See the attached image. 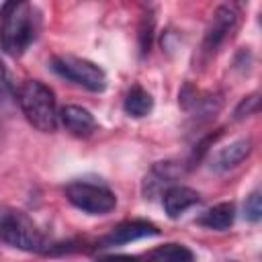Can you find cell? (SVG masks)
Returning a JSON list of instances; mask_svg holds the SVG:
<instances>
[{
  "instance_id": "1",
  "label": "cell",
  "mask_w": 262,
  "mask_h": 262,
  "mask_svg": "<svg viewBox=\"0 0 262 262\" xmlns=\"http://www.w3.org/2000/svg\"><path fill=\"white\" fill-rule=\"evenodd\" d=\"M37 16L29 2H10L2 6V29H0V45L2 49L18 57L35 39Z\"/></svg>"
},
{
  "instance_id": "2",
  "label": "cell",
  "mask_w": 262,
  "mask_h": 262,
  "mask_svg": "<svg viewBox=\"0 0 262 262\" xmlns=\"http://www.w3.org/2000/svg\"><path fill=\"white\" fill-rule=\"evenodd\" d=\"M16 100L20 104L23 115L27 121L43 131V133H53L57 127V104L53 90L45 86L39 80H29L16 90Z\"/></svg>"
},
{
  "instance_id": "3",
  "label": "cell",
  "mask_w": 262,
  "mask_h": 262,
  "mask_svg": "<svg viewBox=\"0 0 262 262\" xmlns=\"http://www.w3.org/2000/svg\"><path fill=\"white\" fill-rule=\"evenodd\" d=\"M0 239L25 252H49L51 246L37 225L20 211L0 209Z\"/></svg>"
},
{
  "instance_id": "4",
  "label": "cell",
  "mask_w": 262,
  "mask_h": 262,
  "mask_svg": "<svg viewBox=\"0 0 262 262\" xmlns=\"http://www.w3.org/2000/svg\"><path fill=\"white\" fill-rule=\"evenodd\" d=\"M51 70L74 82L80 84L92 92H100L106 88V74L102 72V68H98L96 63L84 59V57H76V55H55L51 59Z\"/></svg>"
},
{
  "instance_id": "5",
  "label": "cell",
  "mask_w": 262,
  "mask_h": 262,
  "mask_svg": "<svg viewBox=\"0 0 262 262\" xmlns=\"http://www.w3.org/2000/svg\"><path fill=\"white\" fill-rule=\"evenodd\" d=\"M66 196L76 209L88 215H106L117 207L115 192L108 190L106 186L92 182H82V180L70 182L66 186Z\"/></svg>"
},
{
  "instance_id": "6",
  "label": "cell",
  "mask_w": 262,
  "mask_h": 262,
  "mask_svg": "<svg viewBox=\"0 0 262 262\" xmlns=\"http://www.w3.org/2000/svg\"><path fill=\"white\" fill-rule=\"evenodd\" d=\"M239 23V12L235 6L231 4H223L213 12V18L209 23V29L205 33V41H203V51L207 55H213L223 43L225 39L235 31Z\"/></svg>"
},
{
  "instance_id": "7",
  "label": "cell",
  "mask_w": 262,
  "mask_h": 262,
  "mask_svg": "<svg viewBox=\"0 0 262 262\" xmlns=\"http://www.w3.org/2000/svg\"><path fill=\"white\" fill-rule=\"evenodd\" d=\"M158 233H160V229L154 223H149L145 219H131V221H123L108 235H104L100 239V246L106 248V246L129 244V242H135V239H141L147 235H158Z\"/></svg>"
},
{
  "instance_id": "8",
  "label": "cell",
  "mask_w": 262,
  "mask_h": 262,
  "mask_svg": "<svg viewBox=\"0 0 262 262\" xmlns=\"http://www.w3.org/2000/svg\"><path fill=\"white\" fill-rule=\"evenodd\" d=\"M57 121H61V125L76 137H86L96 129V119L92 117V113L76 104H66L57 113Z\"/></svg>"
},
{
  "instance_id": "9",
  "label": "cell",
  "mask_w": 262,
  "mask_h": 262,
  "mask_svg": "<svg viewBox=\"0 0 262 262\" xmlns=\"http://www.w3.org/2000/svg\"><path fill=\"white\" fill-rule=\"evenodd\" d=\"M250 151H252V139H248V137L246 139H235L229 145L221 147L213 156L211 170H215V172H227V170L239 166L250 156Z\"/></svg>"
},
{
  "instance_id": "10",
  "label": "cell",
  "mask_w": 262,
  "mask_h": 262,
  "mask_svg": "<svg viewBox=\"0 0 262 262\" xmlns=\"http://www.w3.org/2000/svg\"><path fill=\"white\" fill-rule=\"evenodd\" d=\"M180 174H182V168L176 166L174 162H158V164L151 168V172L145 176V182H143V194H145V199H147V196L151 199V196L158 194L160 190L174 186L172 182H174Z\"/></svg>"
},
{
  "instance_id": "11",
  "label": "cell",
  "mask_w": 262,
  "mask_h": 262,
  "mask_svg": "<svg viewBox=\"0 0 262 262\" xmlns=\"http://www.w3.org/2000/svg\"><path fill=\"white\" fill-rule=\"evenodd\" d=\"M196 203H199V192L192 190V188H188V186H182V184H174V186L166 188V192L162 196L164 211L172 219L180 217L186 209H190Z\"/></svg>"
},
{
  "instance_id": "12",
  "label": "cell",
  "mask_w": 262,
  "mask_h": 262,
  "mask_svg": "<svg viewBox=\"0 0 262 262\" xmlns=\"http://www.w3.org/2000/svg\"><path fill=\"white\" fill-rule=\"evenodd\" d=\"M233 219H235L233 203H219L199 217V225L213 229V231H225L233 225Z\"/></svg>"
},
{
  "instance_id": "13",
  "label": "cell",
  "mask_w": 262,
  "mask_h": 262,
  "mask_svg": "<svg viewBox=\"0 0 262 262\" xmlns=\"http://www.w3.org/2000/svg\"><path fill=\"white\" fill-rule=\"evenodd\" d=\"M141 262H194V254L182 244H164L141 256Z\"/></svg>"
},
{
  "instance_id": "14",
  "label": "cell",
  "mask_w": 262,
  "mask_h": 262,
  "mask_svg": "<svg viewBox=\"0 0 262 262\" xmlns=\"http://www.w3.org/2000/svg\"><path fill=\"white\" fill-rule=\"evenodd\" d=\"M123 108H125V113H127L129 117L139 119V117H145V115L151 113V108H154V98H151V94H149L147 90H143L141 86H133V88L127 92V96H125Z\"/></svg>"
},
{
  "instance_id": "15",
  "label": "cell",
  "mask_w": 262,
  "mask_h": 262,
  "mask_svg": "<svg viewBox=\"0 0 262 262\" xmlns=\"http://www.w3.org/2000/svg\"><path fill=\"white\" fill-rule=\"evenodd\" d=\"M14 100H16V88H14V84H12L6 68L0 61V108L12 104Z\"/></svg>"
},
{
  "instance_id": "16",
  "label": "cell",
  "mask_w": 262,
  "mask_h": 262,
  "mask_svg": "<svg viewBox=\"0 0 262 262\" xmlns=\"http://www.w3.org/2000/svg\"><path fill=\"white\" fill-rule=\"evenodd\" d=\"M258 106H260V94L258 92H254L250 96H244L239 100V104L235 106V111H233V119L235 121H242V119H246L250 115H256L258 113Z\"/></svg>"
},
{
  "instance_id": "17",
  "label": "cell",
  "mask_w": 262,
  "mask_h": 262,
  "mask_svg": "<svg viewBox=\"0 0 262 262\" xmlns=\"http://www.w3.org/2000/svg\"><path fill=\"white\" fill-rule=\"evenodd\" d=\"M244 217L252 223L260 221L262 217V203H260V190H254L248 194L246 203H244Z\"/></svg>"
},
{
  "instance_id": "18",
  "label": "cell",
  "mask_w": 262,
  "mask_h": 262,
  "mask_svg": "<svg viewBox=\"0 0 262 262\" xmlns=\"http://www.w3.org/2000/svg\"><path fill=\"white\" fill-rule=\"evenodd\" d=\"M151 37H154V16L145 14L143 20H141V27H139V49H141V55H145L149 51Z\"/></svg>"
},
{
  "instance_id": "19",
  "label": "cell",
  "mask_w": 262,
  "mask_h": 262,
  "mask_svg": "<svg viewBox=\"0 0 262 262\" xmlns=\"http://www.w3.org/2000/svg\"><path fill=\"white\" fill-rule=\"evenodd\" d=\"M96 262H141V256H129V254H113V256H102Z\"/></svg>"
},
{
  "instance_id": "20",
  "label": "cell",
  "mask_w": 262,
  "mask_h": 262,
  "mask_svg": "<svg viewBox=\"0 0 262 262\" xmlns=\"http://www.w3.org/2000/svg\"><path fill=\"white\" fill-rule=\"evenodd\" d=\"M223 262H235V260H223Z\"/></svg>"
}]
</instances>
